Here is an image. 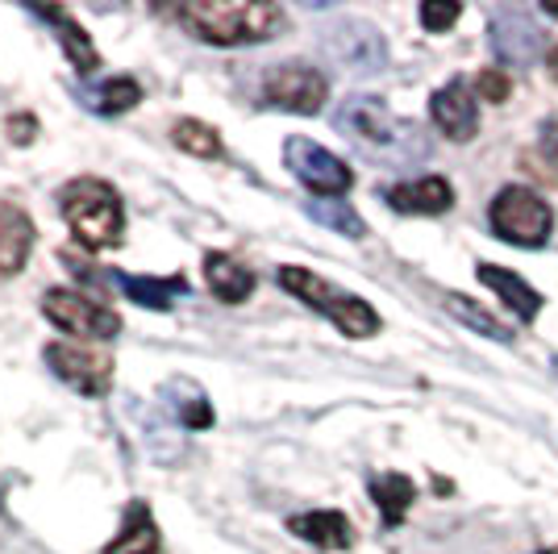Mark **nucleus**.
Wrapping results in <instances>:
<instances>
[{
	"mask_svg": "<svg viewBox=\"0 0 558 554\" xmlns=\"http://www.w3.org/2000/svg\"><path fill=\"white\" fill-rule=\"evenodd\" d=\"M492 55L505 68H530L537 55L546 50V34L542 25L525 13V9H496V17L488 25Z\"/></svg>",
	"mask_w": 558,
	"mask_h": 554,
	"instance_id": "obj_9",
	"label": "nucleus"
},
{
	"mask_svg": "<svg viewBox=\"0 0 558 554\" xmlns=\"http://www.w3.org/2000/svg\"><path fill=\"white\" fill-rule=\"evenodd\" d=\"M480 284L484 288H492L500 301L509 304L512 313L521 317V322H534L537 313H542V297H537L534 288L525 284V279L517 276V272H509V267H496V263H480Z\"/></svg>",
	"mask_w": 558,
	"mask_h": 554,
	"instance_id": "obj_17",
	"label": "nucleus"
},
{
	"mask_svg": "<svg viewBox=\"0 0 558 554\" xmlns=\"http://www.w3.org/2000/svg\"><path fill=\"white\" fill-rule=\"evenodd\" d=\"M372 496H375V508L384 513V521H388V526H400L409 505L417 501V487H413L409 475L388 471V475H375L372 480Z\"/></svg>",
	"mask_w": 558,
	"mask_h": 554,
	"instance_id": "obj_21",
	"label": "nucleus"
},
{
	"mask_svg": "<svg viewBox=\"0 0 558 554\" xmlns=\"http://www.w3.org/2000/svg\"><path fill=\"white\" fill-rule=\"evenodd\" d=\"M109 279L125 292V301L142 304V309H155V313H167V309L187 292L184 276L159 279V276H125V272H109Z\"/></svg>",
	"mask_w": 558,
	"mask_h": 554,
	"instance_id": "obj_16",
	"label": "nucleus"
},
{
	"mask_svg": "<svg viewBox=\"0 0 558 554\" xmlns=\"http://www.w3.org/2000/svg\"><path fill=\"white\" fill-rule=\"evenodd\" d=\"M288 530L296 533V538H304V542H313V546H322V551H347L350 542H354L350 521L342 517V513H333V508L301 513V517L288 521Z\"/></svg>",
	"mask_w": 558,
	"mask_h": 554,
	"instance_id": "obj_18",
	"label": "nucleus"
},
{
	"mask_svg": "<svg viewBox=\"0 0 558 554\" xmlns=\"http://www.w3.org/2000/svg\"><path fill=\"white\" fill-rule=\"evenodd\" d=\"M546 63H550V75H555V84H558V47H550V55H546Z\"/></svg>",
	"mask_w": 558,
	"mask_h": 554,
	"instance_id": "obj_29",
	"label": "nucleus"
},
{
	"mask_svg": "<svg viewBox=\"0 0 558 554\" xmlns=\"http://www.w3.org/2000/svg\"><path fill=\"white\" fill-rule=\"evenodd\" d=\"M304 213L313 217V221H322L326 230L342 233V238H363L367 233V221L347 205V201H338V196H317V201H304Z\"/></svg>",
	"mask_w": 558,
	"mask_h": 554,
	"instance_id": "obj_23",
	"label": "nucleus"
},
{
	"mask_svg": "<svg viewBox=\"0 0 558 554\" xmlns=\"http://www.w3.org/2000/svg\"><path fill=\"white\" fill-rule=\"evenodd\" d=\"M43 313L54 329L75 334L84 342H113L121 329V317L109 304H100L88 292H75V288H50L43 297Z\"/></svg>",
	"mask_w": 558,
	"mask_h": 554,
	"instance_id": "obj_6",
	"label": "nucleus"
},
{
	"mask_svg": "<svg viewBox=\"0 0 558 554\" xmlns=\"http://www.w3.org/2000/svg\"><path fill=\"white\" fill-rule=\"evenodd\" d=\"M205 279H209L213 297L226 304H242L255 292V272L242 267L233 254H205Z\"/></svg>",
	"mask_w": 558,
	"mask_h": 554,
	"instance_id": "obj_19",
	"label": "nucleus"
},
{
	"mask_svg": "<svg viewBox=\"0 0 558 554\" xmlns=\"http://www.w3.org/2000/svg\"><path fill=\"white\" fill-rule=\"evenodd\" d=\"M59 208H63V221L71 226V233L80 238V246H88V251H113L125 233L121 196L105 180H93V176L71 180L59 192Z\"/></svg>",
	"mask_w": 558,
	"mask_h": 554,
	"instance_id": "obj_3",
	"label": "nucleus"
},
{
	"mask_svg": "<svg viewBox=\"0 0 558 554\" xmlns=\"http://www.w3.org/2000/svg\"><path fill=\"white\" fill-rule=\"evenodd\" d=\"M276 279H279V288H283V292H292V297L304 301L308 309L326 313L329 322L338 325L347 338H372V334H379V313H375L372 304L363 301V297H354V292L333 288V284L322 279L317 272L288 263V267H279L276 272Z\"/></svg>",
	"mask_w": 558,
	"mask_h": 554,
	"instance_id": "obj_4",
	"label": "nucleus"
},
{
	"mask_svg": "<svg viewBox=\"0 0 558 554\" xmlns=\"http://www.w3.org/2000/svg\"><path fill=\"white\" fill-rule=\"evenodd\" d=\"M258 96H263L267 109L313 117V113H322V105H326V96H329V84H326V75L317 68H308V63H276V68L263 75Z\"/></svg>",
	"mask_w": 558,
	"mask_h": 554,
	"instance_id": "obj_7",
	"label": "nucleus"
},
{
	"mask_svg": "<svg viewBox=\"0 0 558 554\" xmlns=\"http://www.w3.org/2000/svg\"><path fill=\"white\" fill-rule=\"evenodd\" d=\"M475 88H480V96H484V100H492V105H505V100H509L512 84H509V75H505V71L488 68V71H480Z\"/></svg>",
	"mask_w": 558,
	"mask_h": 554,
	"instance_id": "obj_27",
	"label": "nucleus"
},
{
	"mask_svg": "<svg viewBox=\"0 0 558 554\" xmlns=\"http://www.w3.org/2000/svg\"><path fill=\"white\" fill-rule=\"evenodd\" d=\"M459 13H463L459 4H434V0H429V4H421V25H425L429 34H446L450 25L459 22Z\"/></svg>",
	"mask_w": 558,
	"mask_h": 554,
	"instance_id": "obj_26",
	"label": "nucleus"
},
{
	"mask_svg": "<svg viewBox=\"0 0 558 554\" xmlns=\"http://www.w3.org/2000/svg\"><path fill=\"white\" fill-rule=\"evenodd\" d=\"M333 125L359 142L363 150L384 155V159H417L425 155V138L413 121L396 117L379 96H347L333 113Z\"/></svg>",
	"mask_w": 558,
	"mask_h": 554,
	"instance_id": "obj_2",
	"label": "nucleus"
},
{
	"mask_svg": "<svg viewBox=\"0 0 558 554\" xmlns=\"http://www.w3.org/2000/svg\"><path fill=\"white\" fill-rule=\"evenodd\" d=\"M34 251V221L0 196V276H17Z\"/></svg>",
	"mask_w": 558,
	"mask_h": 554,
	"instance_id": "obj_15",
	"label": "nucleus"
},
{
	"mask_svg": "<svg viewBox=\"0 0 558 554\" xmlns=\"http://www.w3.org/2000/svg\"><path fill=\"white\" fill-rule=\"evenodd\" d=\"M47 368L68 384L75 393L84 396H105L113 388V363L96 350L71 347V342H54L47 347Z\"/></svg>",
	"mask_w": 558,
	"mask_h": 554,
	"instance_id": "obj_10",
	"label": "nucleus"
},
{
	"mask_svg": "<svg viewBox=\"0 0 558 554\" xmlns=\"http://www.w3.org/2000/svg\"><path fill=\"white\" fill-rule=\"evenodd\" d=\"M283 162L317 196H347L350 184H354V171L347 162L338 159L333 150H326V146H317L313 138H301V134L283 142Z\"/></svg>",
	"mask_w": 558,
	"mask_h": 554,
	"instance_id": "obj_8",
	"label": "nucleus"
},
{
	"mask_svg": "<svg viewBox=\"0 0 558 554\" xmlns=\"http://www.w3.org/2000/svg\"><path fill=\"white\" fill-rule=\"evenodd\" d=\"M29 13L59 29V43H63V50H68V59L75 63V71H80V75H93V71L100 68V55H96L88 29L75 22L68 9H54V4H47V9H43V4H29Z\"/></svg>",
	"mask_w": 558,
	"mask_h": 554,
	"instance_id": "obj_14",
	"label": "nucleus"
},
{
	"mask_svg": "<svg viewBox=\"0 0 558 554\" xmlns=\"http://www.w3.org/2000/svg\"><path fill=\"white\" fill-rule=\"evenodd\" d=\"M329 55L342 63L347 71H359V75H372L388 63V47L379 38V29L367 22H338L326 38Z\"/></svg>",
	"mask_w": 558,
	"mask_h": 554,
	"instance_id": "obj_11",
	"label": "nucleus"
},
{
	"mask_svg": "<svg viewBox=\"0 0 558 554\" xmlns=\"http://www.w3.org/2000/svg\"><path fill=\"white\" fill-rule=\"evenodd\" d=\"M542 9H546V13H550V17H555V22H558V0H546Z\"/></svg>",
	"mask_w": 558,
	"mask_h": 554,
	"instance_id": "obj_30",
	"label": "nucleus"
},
{
	"mask_svg": "<svg viewBox=\"0 0 558 554\" xmlns=\"http://www.w3.org/2000/svg\"><path fill=\"white\" fill-rule=\"evenodd\" d=\"M429 113H434V125L442 130L446 138L471 142L480 134V105L466 88V80H450L446 88H438L434 100H429Z\"/></svg>",
	"mask_w": 558,
	"mask_h": 554,
	"instance_id": "obj_12",
	"label": "nucleus"
},
{
	"mask_svg": "<svg viewBox=\"0 0 558 554\" xmlns=\"http://www.w3.org/2000/svg\"><path fill=\"white\" fill-rule=\"evenodd\" d=\"M488 221L500 242L534 251V246H546V238L555 230V208L546 205L537 192H530V188L512 184L500 188V196L492 201Z\"/></svg>",
	"mask_w": 558,
	"mask_h": 554,
	"instance_id": "obj_5",
	"label": "nucleus"
},
{
	"mask_svg": "<svg viewBox=\"0 0 558 554\" xmlns=\"http://www.w3.org/2000/svg\"><path fill=\"white\" fill-rule=\"evenodd\" d=\"M171 138H175V146H180V150L196 155V159H217V155H221V138H217V130H213V125H205V121H196V117L175 121Z\"/></svg>",
	"mask_w": 558,
	"mask_h": 554,
	"instance_id": "obj_25",
	"label": "nucleus"
},
{
	"mask_svg": "<svg viewBox=\"0 0 558 554\" xmlns=\"http://www.w3.org/2000/svg\"><path fill=\"white\" fill-rule=\"evenodd\" d=\"M155 551H159V530H155V517L146 513V505H130L125 530L117 533L113 542L105 546V554H155Z\"/></svg>",
	"mask_w": 558,
	"mask_h": 554,
	"instance_id": "obj_22",
	"label": "nucleus"
},
{
	"mask_svg": "<svg viewBox=\"0 0 558 554\" xmlns=\"http://www.w3.org/2000/svg\"><path fill=\"white\" fill-rule=\"evenodd\" d=\"M80 100L93 109V113H130L142 100V84L130 80V75H117V80H105V84H80Z\"/></svg>",
	"mask_w": 558,
	"mask_h": 554,
	"instance_id": "obj_20",
	"label": "nucleus"
},
{
	"mask_svg": "<svg viewBox=\"0 0 558 554\" xmlns=\"http://www.w3.org/2000/svg\"><path fill=\"white\" fill-rule=\"evenodd\" d=\"M384 201L396 213H417V217H438L454 205V188L446 184L442 176H425V180H409V184H396L384 192Z\"/></svg>",
	"mask_w": 558,
	"mask_h": 554,
	"instance_id": "obj_13",
	"label": "nucleus"
},
{
	"mask_svg": "<svg viewBox=\"0 0 558 554\" xmlns=\"http://www.w3.org/2000/svg\"><path fill=\"white\" fill-rule=\"evenodd\" d=\"M171 17L213 47H255L283 29V9L271 0H187Z\"/></svg>",
	"mask_w": 558,
	"mask_h": 554,
	"instance_id": "obj_1",
	"label": "nucleus"
},
{
	"mask_svg": "<svg viewBox=\"0 0 558 554\" xmlns=\"http://www.w3.org/2000/svg\"><path fill=\"white\" fill-rule=\"evenodd\" d=\"M537 150H542V159L550 162V167H558V117H546V121H542Z\"/></svg>",
	"mask_w": 558,
	"mask_h": 554,
	"instance_id": "obj_28",
	"label": "nucleus"
},
{
	"mask_svg": "<svg viewBox=\"0 0 558 554\" xmlns=\"http://www.w3.org/2000/svg\"><path fill=\"white\" fill-rule=\"evenodd\" d=\"M446 313L454 317V322L471 325L475 334H484V338H492V342H512V329L505 322H496L488 309H480V304L471 301V297H446Z\"/></svg>",
	"mask_w": 558,
	"mask_h": 554,
	"instance_id": "obj_24",
	"label": "nucleus"
}]
</instances>
